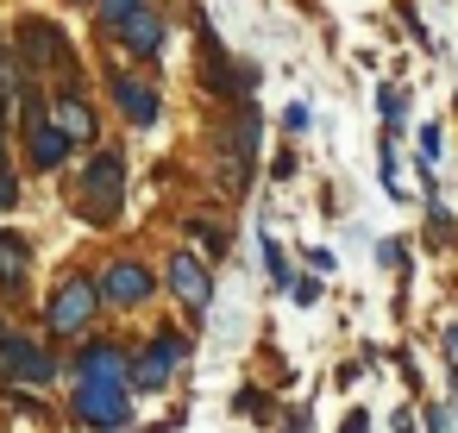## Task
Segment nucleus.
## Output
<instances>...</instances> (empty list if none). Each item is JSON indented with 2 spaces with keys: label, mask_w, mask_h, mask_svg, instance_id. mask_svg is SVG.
<instances>
[{
  "label": "nucleus",
  "mask_w": 458,
  "mask_h": 433,
  "mask_svg": "<svg viewBox=\"0 0 458 433\" xmlns=\"http://www.w3.org/2000/svg\"><path fill=\"white\" fill-rule=\"evenodd\" d=\"M20 51H26V64H20V70H76V57H70L64 32H57V26H45V20H26V26H20Z\"/></svg>",
  "instance_id": "obj_3"
},
{
  "label": "nucleus",
  "mask_w": 458,
  "mask_h": 433,
  "mask_svg": "<svg viewBox=\"0 0 458 433\" xmlns=\"http://www.w3.org/2000/svg\"><path fill=\"white\" fill-rule=\"evenodd\" d=\"M195 233H201V245H208V251H226V233H214L208 220H195Z\"/></svg>",
  "instance_id": "obj_16"
},
{
  "label": "nucleus",
  "mask_w": 458,
  "mask_h": 433,
  "mask_svg": "<svg viewBox=\"0 0 458 433\" xmlns=\"http://www.w3.org/2000/svg\"><path fill=\"white\" fill-rule=\"evenodd\" d=\"M95 289H101V301L132 308V301H145V295H151V270H139V264H107V276H101Z\"/></svg>",
  "instance_id": "obj_6"
},
{
  "label": "nucleus",
  "mask_w": 458,
  "mask_h": 433,
  "mask_svg": "<svg viewBox=\"0 0 458 433\" xmlns=\"http://www.w3.org/2000/svg\"><path fill=\"white\" fill-rule=\"evenodd\" d=\"M120 195H126V164H120L114 151H101V157L82 170V201H89L95 220H107V214L120 208Z\"/></svg>",
  "instance_id": "obj_2"
},
{
  "label": "nucleus",
  "mask_w": 458,
  "mask_h": 433,
  "mask_svg": "<svg viewBox=\"0 0 458 433\" xmlns=\"http://www.w3.org/2000/svg\"><path fill=\"white\" fill-rule=\"evenodd\" d=\"M26 126H32V164H38V170H57V164L70 157V139H64L45 114H38V120H26Z\"/></svg>",
  "instance_id": "obj_10"
},
{
  "label": "nucleus",
  "mask_w": 458,
  "mask_h": 433,
  "mask_svg": "<svg viewBox=\"0 0 458 433\" xmlns=\"http://www.w3.org/2000/svg\"><path fill=\"white\" fill-rule=\"evenodd\" d=\"M0 370L20 377V383H51V377H57V364H51L32 339H13V333H0Z\"/></svg>",
  "instance_id": "obj_5"
},
{
  "label": "nucleus",
  "mask_w": 458,
  "mask_h": 433,
  "mask_svg": "<svg viewBox=\"0 0 458 433\" xmlns=\"http://www.w3.org/2000/svg\"><path fill=\"white\" fill-rule=\"evenodd\" d=\"M176 358H182V339H157V345H151V352L139 358V370H132V377H139L145 389H164V383H170V364H176Z\"/></svg>",
  "instance_id": "obj_11"
},
{
  "label": "nucleus",
  "mask_w": 458,
  "mask_h": 433,
  "mask_svg": "<svg viewBox=\"0 0 458 433\" xmlns=\"http://www.w3.org/2000/svg\"><path fill=\"white\" fill-rule=\"evenodd\" d=\"M20 283H26V245L0 233V289H20Z\"/></svg>",
  "instance_id": "obj_13"
},
{
  "label": "nucleus",
  "mask_w": 458,
  "mask_h": 433,
  "mask_svg": "<svg viewBox=\"0 0 458 433\" xmlns=\"http://www.w3.org/2000/svg\"><path fill=\"white\" fill-rule=\"evenodd\" d=\"M95 7H101V20H107V26H120V20H132V13L145 7V0H95Z\"/></svg>",
  "instance_id": "obj_15"
},
{
  "label": "nucleus",
  "mask_w": 458,
  "mask_h": 433,
  "mask_svg": "<svg viewBox=\"0 0 458 433\" xmlns=\"http://www.w3.org/2000/svg\"><path fill=\"white\" fill-rule=\"evenodd\" d=\"M95 301H101V289H95L89 276H70V283L57 289V301H51V333H82V327L95 320Z\"/></svg>",
  "instance_id": "obj_4"
},
{
  "label": "nucleus",
  "mask_w": 458,
  "mask_h": 433,
  "mask_svg": "<svg viewBox=\"0 0 458 433\" xmlns=\"http://www.w3.org/2000/svg\"><path fill=\"white\" fill-rule=\"evenodd\" d=\"M76 408H82V420L101 427V433H114V427L132 420V408H126V383H120V377H82Z\"/></svg>",
  "instance_id": "obj_1"
},
{
  "label": "nucleus",
  "mask_w": 458,
  "mask_h": 433,
  "mask_svg": "<svg viewBox=\"0 0 458 433\" xmlns=\"http://www.w3.org/2000/svg\"><path fill=\"white\" fill-rule=\"evenodd\" d=\"M51 126H57L70 145H89V139H95V114H89L82 101H70V95L57 101V120H51Z\"/></svg>",
  "instance_id": "obj_12"
},
{
  "label": "nucleus",
  "mask_w": 458,
  "mask_h": 433,
  "mask_svg": "<svg viewBox=\"0 0 458 433\" xmlns=\"http://www.w3.org/2000/svg\"><path fill=\"white\" fill-rule=\"evenodd\" d=\"M114 101L126 107V120H132V126H157V95H151L145 82H132V76H114Z\"/></svg>",
  "instance_id": "obj_9"
},
{
  "label": "nucleus",
  "mask_w": 458,
  "mask_h": 433,
  "mask_svg": "<svg viewBox=\"0 0 458 433\" xmlns=\"http://www.w3.org/2000/svg\"><path fill=\"white\" fill-rule=\"evenodd\" d=\"M120 370H126V358H120L114 345H89L82 364H76V377H120Z\"/></svg>",
  "instance_id": "obj_14"
},
{
  "label": "nucleus",
  "mask_w": 458,
  "mask_h": 433,
  "mask_svg": "<svg viewBox=\"0 0 458 433\" xmlns=\"http://www.w3.org/2000/svg\"><path fill=\"white\" fill-rule=\"evenodd\" d=\"M345 433H364V414H345Z\"/></svg>",
  "instance_id": "obj_18"
},
{
  "label": "nucleus",
  "mask_w": 458,
  "mask_h": 433,
  "mask_svg": "<svg viewBox=\"0 0 458 433\" xmlns=\"http://www.w3.org/2000/svg\"><path fill=\"white\" fill-rule=\"evenodd\" d=\"M170 289L189 301V308H208V295H214V276H208V264L201 258H170Z\"/></svg>",
  "instance_id": "obj_7"
},
{
  "label": "nucleus",
  "mask_w": 458,
  "mask_h": 433,
  "mask_svg": "<svg viewBox=\"0 0 458 433\" xmlns=\"http://www.w3.org/2000/svg\"><path fill=\"white\" fill-rule=\"evenodd\" d=\"M120 38H126V51H139V57H157V45H164V20L151 13V7H139L132 20H120L114 26Z\"/></svg>",
  "instance_id": "obj_8"
},
{
  "label": "nucleus",
  "mask_w": 458,
  "mask_h": 433,
  "mask_svg": "<svg viewBox=\"0 0 458 433\" xmlns=\"http://www.w3.org/2000/svg\"><path fill=\"white\" fill-rule=\"evenodd\" d=\"M13 201H20V183H13V176H0V208H13Z\"/></svg>",
  "instance_id": "obj_17"
}]
</instances>
